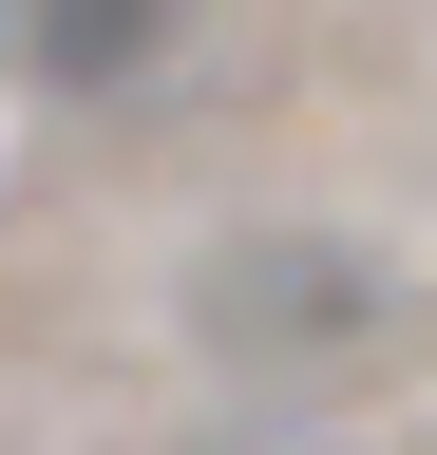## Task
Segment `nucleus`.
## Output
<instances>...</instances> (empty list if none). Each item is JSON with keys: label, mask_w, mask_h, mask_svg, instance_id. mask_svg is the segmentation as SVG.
Instances as JSON below:
<instances>
[{"label": "nucleus", "mask_w": 437, "mask_h": 455, "mask_svg": "<svg viewBox=\"0 0 437 455\" xmlns=\"http://www.w3.org/2000/svg\"><path fill=\"white\" fill-rule=\"evenodd\" d=\"M190 455H304V436H190Z\"/></svg>", "instance_id": "nucleus-3"}, {"label": "nucleus", "mask_w": 437, "mask_h": 455, "mask_svg": "<svg viewBox=\"0 0 437 455\" xmlns=\"http://www.w3.org/2000/svg\"><path fill=\"white\" fill-rule=\"evenodd\" d=\"M190 341L229 379H266V398H343V379H380L418 341V284H400V247H361V228H229V247L190 266Z\"/></svg>", "instance_id": "nucleus-1"}, {"label": "nucleus", "mask_w": 437, "mask_h": 455, "mask_svg": "<svg viewBox=\"0 0 437 455\" xmlns=\"http://www.w3.org/2000/svg\"><path fill=\"white\" fill-rule=\"evenodd\" d=\"M20 57H38L58 95H115V76H152V57H172V0H38Z\"/></svg>", "instance_id": "nucleus-2"}]
</instances>
